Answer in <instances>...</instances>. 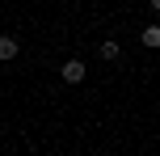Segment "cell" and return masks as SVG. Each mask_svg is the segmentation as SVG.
Instances as JSON below:
<instances>
[{
  "instance_id": "1",
  "label": "cell",
  "mask_w": 160,
  "mask_h": 156,
  "mask_svg": "<svg viewBox=\"0 0 160 156\" xmlns=\"http://www.w3.org/2000/svg\"><path fill=\"white\" fill-rule=\"evenodd\" d=\"M59 76H63L68 84H80V80H84V59H63Z\"/></svg>"
},
{
  "instance_id": "2",
  "label": "cell",
  "mask_w": 160,
  "mask_h": 156,
  "mask_svg": "<svg viewBox=\"0 0 160 156\" xmlns=\"http://www.w3.org/2000/svg\"><path fill=\"white\" fill-rule=\"evenodd\" d=\"M17 51H21V42H17L13 34H0V63H4V59H17Z\"/></svg>"
},
{
  "instance_id": "3",
  "label": "cell",
  "mask_w": 160,
  "mask_h": 156,
  "mask_svg": "<svg viewBox=\"0 0 160 156\" xmlns=\"http://www.w3.org/2000/svg\"><path fill=\"white\" fill-rule=\"evenodd\" d=\"M118 55H122V47H118L114 38H105V42H101V59H110V63H114Z\"/></svg>"
},
{
  "instance_id": "4",
  "label": "cell",
  "mask_w": 160,
  "mask_h": 156,
  "mask_svg": "<svg viewBox=\"0 0 160 156\" xmlns=\"http://www.w3.org/2000/svg\"><path fill=\"white\" fill-rule=\"evenodd\" d=\"M139 38H143V47H152V51H156V47H160V25H148Z\"/></svg>"
},
{
  "instance_id": "5",
  "label": "cell",
  "mask_w": 160,
  "mask_h": 156,
  "mask_svg": "<svg viewBox=\"0 0 160 156\" xmlns=\"http://www.w3.org/2000/svg\"><path fill=\"white\" fill-rule=\"evenodd\" d=\"M148 4H152V8H156V13H160V0H148Z\"/></svg>"
}]
</instances>
